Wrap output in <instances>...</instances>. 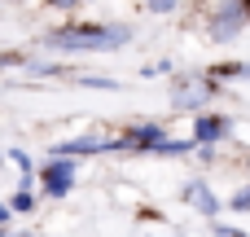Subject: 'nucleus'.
Segmentation results:
<instances>
[{
	"mask_svg": "<svg viewBox=\"0 0 250 237\" xmlns=\"http://www.w3.org/2000/svg\"><path fill=\"white\" fill-rule=\"evenodd\" d=\"M132 40L127 26H101V22H79V26H57L40 44L57 53H114Z\"/></svg>",
	"mask_w": 250,
	"mask_h": 237,
	"instance_id": "f257e3e1",
	"label": "nucleus"
},
{
	"mask_svg": "<svg viewBox=\"0 0 250 237\" xmlns=\"http://www.w3.org/2000/svg\"><path fill=\"white\" fill-rule=\"evenodd\" d=\"M163 136H167V128H158V123H136V128H127V132L119 136V154H149Z\"/></svg>",
	"mask_w": 250,
	"mask_h": 237,
	"instance_id": "423d86ee",
	"label": "nucleus"
},
{
	"mask_svg": "<svg viewBox=\"0 0 250 237\" xmlns=\"http://www.w3.org/2000/svg\"><path fill=\"white\" fill-rule=\"evenodd\" d=\"M185 198H189V202H193V211H202L207 220H211V215H220V198H215L202 180H193V185L185 189Z\"/></svg>",
	"mask_w": 250,
	"mask_h": 237,
	"instance_id": "6e6552de",
	"label": "nucleus"
},
{
	"mask_svg": "<svg viewBox=\"0 0 250 237\" xmlns=\"http://www.w3.org/2000/svg\"><path fill=\"white\" fill-rule=\"evenodd\" d=\"M26 62H31L26 53H0V70H4V66H26Z\"/></svg>",
	"mask_w": 250,
	"mask_h": 237,
	"instance_id": "2eb2a0df",
	"label": "nucleus"
},
{
	"mask_svg": "<svg viewBox=\"0 0 250 237\" xmlns=\"http://www.w3.org/2000/svg\"><path fill=\"white\" fill-rule=\"evenodd\" d=\"M229 207H233V211H250V185H246V189H237V194L229 198Z\"/></svg>",
	"mask_w": 250,
	"mask_h": 237,
	"instance_id": "ddd939ff",
	"label": "nucleus"
},
{
	"mask_svg": "<svg viewBox=\"0 0 250 237\" xmlns=\"http://www.w3.org/2000/svg\"><path fill=\"white\" fill-rule=\"evenodd\" d=\"M44 4H48V9H62V13H70V9H75V4H83V0H44Z\"/></svg>",
	"mask_w": 250,
	"mask_h": 237,
	"instance_id": "f3484780",
	"label": "nucleus"
},
{
	"mask_svg": "<svg viewBox=\"0 0 250 237\" xmlns=\"http://www.w3.org/2000/svg\"><path fill=\"white\" fill-rule=\"evenodd\" d=\"M145 9H154V13H176L180 0H145Z\"/></svg>",
	"mask_w": 250,
	"mask_h": 237,
	"instance_id": "4468645a",
	"label": "nucleus"
},
{
	"mask_svg": "<svg viewBox=\"0 0 250 237\" xmlns=\"http://www.w3.org/2000/svg\"><path fill=\"white\" fill-rule=\"evenodd\" d=\"M22 70L26 75H66V66H57V62H26Z\"/></svg>",
	"mask_w": 250,
	"mask_h": 237,
	"instance_id": "9b49d317",
	"label": "nucleus"
},
{
	"mask_svg": "<svg viewBox=\"0 0 250 237\" xmlns=\"http://www.w3.org/2000/svg\"><path fill=\"white\" fill-rule=\"evenodd\" d=\"M9 215H13V207H9V202H0V229L9 224Z\"/></svg>",
	"mask_w": 250,
	"mask_h": 237,
	"instance_id": "a211bd4d",
	"label": "nucleus"
},
{
	"mask_svg": "<svg viewBox=\"0 0 250 237\" xmlns=\"http://www.w3.org/2000/svg\"><path fill=\"white\" fill-rule=\"evenodd\" d=\"M141 75H171V62H154V66H145Z\"/></svg>",
	"mask_w": 250,
	"mask_h": 237,
	"instance_id": "dca6fc26",
	"label": "nucleus"
},
{
	"mask_svg": "<svg viewBox=\"0 0 250 237\" xmlns=\"http://www.w3.org/2000/svg\"><path fill=\"white\" fill-rule=\"evenodd\" d=\"M211 92H215V79H207V75H176L171 79V106H180V110H198Z\"/></svg>",
	"mask_w": 250,
	"mask_h": 237,
	"instance_id": "20e7f679",
	"label": "nucleus"
},
{
	"mask_svg": "<svg viewBox=\"0 0 250 237\" xmlns=\"http://www.w3.org/2000/svg\"><path fill=\"white\" fill-rule=\"evenodd\" d=\"M75 180H79V158H70V154H53L40 167V189L48 198H66L75 189Z\"/></svg>",
	"mask_w": 250,
	"mask_h": 237,
	"instance_id": "f03ea898",
	"label": "nucleus"
},
{
	"mask_svg": "<svg viewBox=\"0 0 250 237\" xmlns=\"http://www.w3.org/2000/svg\"><path fill=\"white\" fill-rule=\"evenodd\" d=\"M246 22H250L246 4H242V0H224V4H220V9L211 13L207 31H211V40H215V44H224V40H237Z\"/></svg>",
	"mask_w": 250,
	"mask_h": 237,
	"instance_id": "7ed1b4c3",
	"label": "nucleus"
},
{
	"mask_svg": "<svg viewBox=\"0 0 250 237\" xmlns=\"http://www.w3.org/2000/svg\"><path fill=\"white\" fill-rule=\"evenodd\" d=\"M215 79H250V62H224V66H215Z\"/></svg>",
	"mask_w": 250,
	"mask_h": 237,
	"instance_id": "9d476101",
	"label": "nucleus"
},
{
	"mask_svg": "<svg viewBox=\"0 0 250 237\" xmlns=\"http://www.w3.org/2000/svg\"><path fill=\"white\" fill-rule=\"evenodd\" d=\"M9 207H13V215H31L40 202H35V194H31V189H18V194L9 198Z\"/></svg>",
	"mask_w": 250,
	"mask_h": 237,
	"instance_id": "1a4fd4ad",
	"label": "nucleus"
},
{
	"mask_svg": "<svg viewBox=\"0 0 250 237\" xmlns=\"http://www.w3.org/2000/svg\"><path fill=\"white\" fill-rule=\"evenodd\" d=\"M53 154H70V158H88V154H119V136H70L57 141Z\"/></svg>",
	"mask_w": 250,
	"mask_h": 237,
	"instance_id": "39448f33",
	"label": "nucleus"
},
{
	"mask_svg": "<svg viewBox=\"0 0 250 237\" xmlns=\"http://www.w3.org/2000/svg\"><path fill=\"white\" fill-rule=\"evenodd\" d=\"M79 84H83V88H101V92H114V88H119L114 79H101V75H83Z\"/></svg>",
	"mask_w": 250,
	"mask_h": 237,
	"instance_id": "f8f14e48",
	"label": "nucleus"
},
{
	"mask_svg": "<svg viewBox=\"0 0 250 237\" xmlns=\"http://www.w3.org/2000/svg\"><path fill=\"white\" fill-rule=\"evenodd\" d=\"M229 132H233V123H229L224 114H198V119H193V141H198V145H220Z\"/></svg>",
	"mask_w": 250,
	"mask_h": 237,
	"instance_id": "0eeeda50",
	"label": "nucleus"
}]
</instances>
